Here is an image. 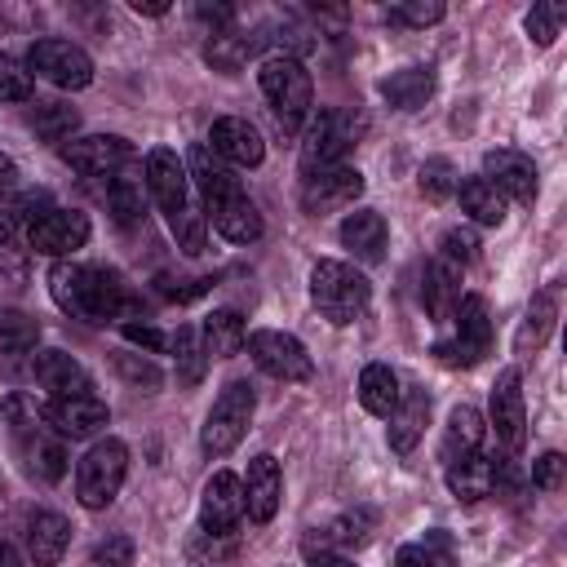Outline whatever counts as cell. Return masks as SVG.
Here are the masks:
<instances>
[{
  "instance_id": "f907efd6",
  "label": "cell",
  "mask_w": 567,
  "mask_h": 567,
  "mask_svg": "<svg viewBox=\"0 0 567 567\" xmlns=\"http://www.w3.org/2000/svg\"><path fill=\"white\" fill-rule=\"evenodd\" d=\"M27 279V257L13 244H0V284H22Z\"/></svg>"
},
{
  "instance_id": "83f0119b",
  "label": "cell",
  "mask_w": 567,
  "mask_h": 567,
  "mask_svg": "<svg viewBox=\"0 0 567 567\" xmlns=\"http://www.w3.org/2000/svg\"><path fill=\"white\" fill-rule=\"evenodd\" d=\"M478 443H483V416H478V408H470V403L452 408L447 412V425H443V443H439L443 465H456V461L474 456Z\"/></svg>"
},
{
  "instance_id": "603a6c76",
  "label": "cell",
  "mask_w": 567,
  "mask_h": 567,
  "mask_svg": "<svg viewBox=\"0 0 567 567\" xmlns=\"http://www.w3.org/2000/svg\"><path fill=\"white\" fill-rule=\"evenodd\" d=\"M66 545H71V527H66L62 514H53V509H35V514L27 518V554H31L35 567H53V563H62Z\"/></svg>"
},
{
  "instance_id": "277c9868",
  "label": "cell",
  "mask_w": 567,
  "mask_h": 567,
  "mask_svg": "<svg viewBox=\"0 0 567 567\" xmlns=\"http://www.w3.org/2000/svg\"><path fill=\"white\" fill-rule=\"evenodd\" d=\"M368 297H372V284L354 266H346V261H315V270H310V301L319 306L323 319L354 323L368 310Z\"/></svg>"
},
{
  "instance_id": "f35d334b",
  "label": "cell",
  "mask_w": 567,
  "mask_h": 567,
  "mask_svg": "<svg viewBox=\"0 0 567 567\" xmlns=\"http://www.w3.org/2000/svg\"><path fill=\"white\" fill-rule=\"evenodd\" d=\"M168 230H173L177 248H182V252H190V257H199V252H204V244H208V217H204L195 204H186L177 217H168Z\"/></svg>"
},
{
  "instance_id": "680465c9",
  "label": "cell",
  "mask_w": 567,
  "mask_h": 567,
  "mask_svg": "<svg viewBox=\"0 0 567 567\" xmlns=\"http://www.w3.org/2000/svg\"><path fill=\"white\" fill-rule=\"evenodd\" d=\"M133 9H137V13H151V18H159V13H168V4H164V0H151V4H142V0H133Z\"/></svg>"
},
{
  "instance_id": "4fadbf2b",
  "label": "cell",
  "mask_w": 567,
  "mask_h": 567,
  "mask_svg": "<svg viewBox=\"0 0 567 567\" xmlns=\"http://www.w3.org/2000/svg\"><path fill=\"white\" fill-rule=\"evenodd\" d=\"M363 195V173L350 168V164H332V168H319L301 182V208L306 213H332V208H346Z\"/></svg>"
},
{
  "instance_id": "d4e9b609",
  "label": "cell",
  "mask_w": 567,
  "mask_h": 567,
  "mask_svg": "<svg viewBox=\"0 0 567 567\" xmlns=\"http://www.w3.org/2000/svg\"><path fill=\"white\" fill-rule=\"evenodd\" d=\"M425 416H430V394H425L421 385H412V390L399 399V408L385 416V421H390V447H394L399 456H408V452L421 443Z\"/></svg>"
},
{
  "instance_id": "8d00e7d4",
  "label": "cell",
  "mask_w": 567,
  "mask_h": 567,
  "mask_svg": "<svg viewBox=\"0 0 567 567\" xmlns=\"http://www.w3.org/2000/svg\"><path fill=\"white\" fill-rule=\"evenodd\" d=\"M75 124H80V115H75V106H66V102H35V106H31V128H35L44 142H62V146H66V137L75 133Z\"/></svg>"
},
{
  "instance_id": "30bf717a",
  "label": "cell",
  "mask_w": 567,
  "mask_h": 567,
  "mask_svg": "<svg viewBox=\"0 0 567 567\" xmlns=\"http://www.w3.org/2000/svg\"><path fill=\"white\" fill-rule=\"evenodd\" d=\"M27 66H31L35 75H44L49 84H58V89H84V84L93 80V58H89L80 44L53 40V35L31 44Z\"/></svg>"
},
{
  "instance_id": "11a10c76",
  "label": "cell",
  "mask_w": 567,
  "mask_h": 567,
  "mask_svg": "<svg viewBox=\"0 0 567 567\" xmlns=\"http://www.w3.org/2000/svg\"><path fill=\"white\" fill-rule=\"evenodd\" d=\"M13 226H18V204L0 195V244H9V239H13Z\"/></svg>"
},
{
  "instance_id": "2e32d148",
  "label": "cell",
  "mask_w": 567,
  "mask_h": 567,
  "mask_svg": "<svg viewBox=\"0 0 567 567\" xmlns=\"http://www.w3.org/2000/svg\"><path fill=\"white\" fill-rule=\"evenodd\" d=\"M239 518H244V478H235L230 470H217V474L204 483L199 523H204L208 536H226Z\"/></svg>"
},
{
  "instance_id": "5b68a950",
  "label": "cell",
  "mask_w": 567,
  "mask_h": 567,
  "mask_svg": "<svg viewBox=\"0 0 567 567\" xmlns=\"http://www.w3.org/2000/svg\"><path fill=\"white\" fill-rule=\"evenodd\" d=\"M124 474H128V447L120 439H97L80 465H75V496L84 509H106L120 487H124Z\"/></svg>"
},
{
  "instance_id": "9a60e30c",
  "label": "cell",
  "mask_w": 567,
  "mask_h": 567,
  "mask_svg": "<svg viewBox=\"0 0 567 567\" xmlns=\"http://www.w3.org/2000/svg\"><path fill=\"white\" fill-rule=\"evenodd\" d=\"M146 190L151 199L164 208V217H177L186 204H190V177H186V164L168 151V146H155L146 155Z\"/></svg>"
},
{
  "instance_id": "c3c4849f",
  "label": "cell",
  "mask_w": 567,
  "mask_h": 567,
  "mask_svg": "<svg viewBox=\"0 0 567 567\" xmlns=\"http://www.w3.org/2000/svg\"><path fill=\"white\" fill-rule=\"evenodd\" d=\"M155 284H159V297H168V301H190V297L208 292L213 279H168V275H159Z\"/></svg>"
},
{
  "instance_id": "8992f818",
  "label": "cell",
  "mask_w": 567,
  "mask_h": 567,
  "mask_svg": "<svg viewBox=\"0 0 567 567\" xmlns=\"http://www.w3.org/2000/svg\"><path fill=\"white\" fill-rule=\"evenodd\" d=\"M252 408H257L252 385H248V381H230V385L213 399V412H208V421H204V430H199V447H204L208 456H226V452H235L239 439L248 434Z\"/></svg>"
},
{
  "instance_id": "f546056e",
  "label": "cell",
  "mask_w": 567,
  "mask_h": 567,
  "mask_svg": "<svg viewBox=\"0 0 567 567\" xmlns=\"http://www.w3.org/2000/svg\"><path fill=\"white\" fill-rule=\"evenodd\" d=\"M261 44H266L261 31H217V35L204 44V62H208L213 71H239Z\"/></svg>"
},
{
  "instance_id": "e0dca14e",
  "label": "cell",
  "mask_w": 567,
  "mask_h": 567,
  "mask_svg": "<svg viewBox=\"0 0 567 567\" xmlns=\"http://www.w3.org/2000/svg\"><path fill=\"white\" fill-rule=\"evenodd\" d=\"M204 146H208L217 159L239 164V168H257V164L266 159V142H261V133H257L248 120H239V115H221V120H213Z\"/></svg>"
},
{
  "instance_id": "db71d44e",
  "label": "cell",
  "mask_w": 567,
  "mask_h": 567,
  "mask_svg": "<svg viewBox=\"0 0 567 567\" xmlns=\"http://www.w3.org/2000/svg\"><path fill=\"white\" fill-rule=\"evenodd\" d=\"M394 567H443L425 545H403L399 549V558H394Z\"/></svg>"
},
{
  "instance_id": "d6986e66",
  "label": "cell",
  "mask_w": 567,
  "mask_h": 567,
  "mask_svg": "<svg viewBox=\"0 0 567 567\" xmlns=\"http://www.w3.org/2000/svg\"><path fill=\"white\" fill-rule=\"evenodd\" d=\"M279 496H284V474H279V461L270 452L252 456L248 461V474H244V509L252 523H270L275 509H279Z\"/></svg>"
},
{
  "instance_id": "681fc988",
  "label": "cell",
  "mask_w": 567,
  "mask_h": 567,
  "mask_svg": "<svg viewBox=\"0 0 567 567\" xmlns=\"http://www.w3.org/2000/svg\"><path fill=\"white\" fill-rule=\"evenodd\" d=\"M120 332H124L133 346H146V350H164V346L173 341V337H164L159 328H151V323H133V319H128V323H120Z\"/></svg>"
},
{
  "instance_id": "f5cc1de1",
  "label": "cell",
  "mask_w": 567,
  "mask_h": 567,
  "mask_svg": "<svg viewBox=\"0 0 567 567\" xmlns=\"http://www.w3.org/2000/svg\"><path fill=\"white\" fill-rule=\"evenodd\" d=\"M120 372H124L128 381H137V385H142V381H146V385H159V368H155V363H133L128 354H120Z\"/></svg>"
},
{
  "instance_id": "7a4b0ae2",
  "label": "cell",
  "mask_w": 567,
  "mask_h": 567,
  "mask_svg": "<svg viewBox=\"0 0 567 567\" xmlns=\"http://www.w3.org/2000/svg\"><path fill=\"white\" fill-rule=\"evenodd\" d=\"M4 421L18 439V452L27 461V470L40 478V483H58L66 474V443L62 434L49 425L44 408L31 399V394H9L4 399Z\"/></svg>"
},
{
  "instance_id": "ab89813d",
  "label": "cell",
  "mask_w": 567,
  "mask_h": 567,
  "mask_svg": "<svg viewBox=\"0 0 567 567\" xmlns=\"http://www.w3.org/2000/svg\"><path fill=\"white\" fill-rule=\"evenodd\" d=\"M563 18H567V4H558V0H540V4H532V13H527V35H532L536 44H554Z\"/></svg>"
},
{
  "instance_id": "bcb514c9",
  "label": "cell",
  "mask_w": 567,
  "mask_h": 567,
  "mask_svg": "<svg viewBox=\"0 0 567 567\" xmlns=\"http://www.w3.org/2000/svg\"><path fill=\"white\" fill-rule=\"evenodd\" d=\"M563 478H567V461H563L558 452H545V456L532 465V483H536L540 492H558Z\"/></svg>"
},
{
  "instance_id": "6f0895ef",
  "label": "cell",
  "mask_w": 567,
  "mask_h": 567,
  "mask_svg": "<svg viewBox=\"0 0 567 567\" xmlns=\"http://www.w3.org/2000/svg\"><path fill=\"white\" fill-rule=\"evenodd\" d=\"M0 567H22V558H18V549L9 540H0Z\"/></svg>"
},
{
  "instance_id": "ba28073f",
  "label": "cell",
  "mask_w": 567,
  "mask_h": 567,
  "mask_svg": "<svg viewBox=\"0 0 567 567\" xmlns=\"http://www.w3.org/2000/svg\"><path fill=\"white\" fill-rule=\"evenodd\" d=\"M452 319H456V337L452 341H439L434 354L443 363H452V368H470V363H478L492 350V315H487V301L478 292H470V297L456 301Z\"/></svg>"
},
{
  "instance_id": "7402d4cb",
  "label": "cell",
  "mask_w": 567,
  "mask_h": 567,
  "mask_svg": "<svg viewBox=\"0 0 567 567\" xmlns=\"http://www.w3.org/2000/svg\"><path fill=\"white\" fill-rule=\"evenodd\" d=\"M35 381L44 390H53L58 399H80V394H93V381L89 372L66 354V350H40L35 354Z\"/></svg>"
},
{
  "instance_id": "1f68e13d",
  "label": "cell",
  "mask_w": 567,
  "mask_h": 567,
  "mask_svg": "<svg viewBox=\"0 0 567 567\" xmlns=\"http://www.w3.org/2000/svg\"><path fill=\"white\" fill-rule=\"evenodd\" d=\"M425 310L443 323V319H452V310H456V301H461V270L452 266V261H434L430 270H425Z\"/></svg>"
},
{
  "instance_id": "cb8c5ba5",
  "label": "cell",
  "mask_w": 567,
  "mask_h": 567,
  "mask_svg": "<svg viewBox=\"0 0 567 567\" xmlns=\"http://www.w3.org/2000/svg\"><path fill=\"white\" fill-rule=\"evenodd\" d=\"M204 217H208L213 230L226 235L230 244H252V239L261 235V213H257V204H252L248 195H230V199H221V204H208Z\"/></svg>"
},
{
  "instance_id": "d590c367",
  "label": "cell",
  "mask_w": 567,
  "mask_h": 567,
  "mask_svg": "<svg viewBox=\"0 0 567 567\" xmlns=\"http://www.w3.org/2000/svg\"><path fill=\"white\" fill-rule=\"evenodd\" d=\"M359 403L372 412V416H390L399 408V377L385 368V363H368L359 372Z\"/></svg>"
},
{
  "instance_id": "9c48e42d",
  "label": "cell",
  "mask_w": 567,
  "mask_h": 567,
  "mask_svg": "<svg viewBox=\"0 0 567 567\" xmlns=\"http://www.w3.org/2000/svg\"><path fill=\"white\" fill-rule=\"evenodd\" d=\"M244 346H248L252 363H257L266 377H275V381H310V377H315V363H310L306 346H301L292 332L257 328V332H248Z\"/></svg>"
},
{
  "instance_id": "4dcf8cb0",
  "label": "cell",
  "mask_w": 567,
  "mask_h": 567,
  "mask_svg": "<svg viewBox=\"0 0 567 567\" xmlns=\"http://www.w3.org/2000/svg\"><path fill=\"white\" fill-rule=\"evenodd\" d=\"M456 195H461V208L478 221V226H501L505 221V195L478 173V177H461L456 182Z\"/></svg>"
},
{
  "instance_id": "4316f807",
  "label": "cell",
  "mask_w": 567,
  "mask_h": 567,
  "mask_svg": "<svg viewBox=\"0 0 567 567\" xmlns=\"http://www.w3.org/2000/svg\"><path fill=\"white\" fill-rule=\"evenodd\" d=\"M385 239H390V230H385V217L377 208H359V213H350L341 221V244L359 261H381L385 257Z\"/></svg>"
},
{
  "instance_id": "9f6ffc18",
  "label": "cell",
  "mask_w": 567,
  "mask_h": 567,
  "mask_svg": "<svg viewBox=\"0 0 567 567\" xmlns=\"http://www.w3.org/2000/svg\"><path fill=\"white\" fill-rule=\"evenodd\" d=\"M310 567H354V563H350L346 554H315Z\"/></svg>"
},
{
  "instance_id": "94428289",
  "label": "cell",
  "mask_w": 567,
  "mask_h": 567,
  "mask_svg": "<svg viewBox=\"0 0 567 567\" xmlns=\"http://www.w3.org/2000/svg\"><path fill=\"white\" fill-rule=\"evenodd\" d=\"M0 518H4V478H0Z\"/></svg>"
},
{
  "instance_id": "6da1fadb",
  "label": "cell",
  "mask_w": 567,
  "mask_h": 567,
  "mask_svg": "<svg viewBox=\"0 0 567 567\" xmlns=\"http://www.w3.org/2000/svg\"><path fill=\"white\" fill-rule=\"evenodd\" d=\"M49 292L53 301L75 315V319H89V323H128L137 315V297L133 288L124 284L120 270H106V266H75V261H58L49 270Z\"/></svg>"
},
{
  "instance_id": "836d02e7",
  "label": "cell",
  "mask_w": 567,
  "mask_h": 567,
  "mask_svg": "<svg viewBox=\"0 0 567 567\" xmlns=\"http://www.w3.org/2000/svg\"><path fill=\"white\" fill-rule=\"evenodd\" d=\"M244 341H248V328L235 310H213L204 319V354L208 359H230L244 350Z\"/></svg>"
},
{
  "instance_id": "7c38bea8",
  "label": "cell",
  "mask_w": 567,
  "mask_h": 567,
  "mask_svg": "<svg viewBox=\"0 0 567 567\" xmlns=\"http://www.w3.org/2000/svg\"><path fill=\"white\" fill-rule=\"evenodd\" d=\"M492 430L505 452H518L527 443V412H523V377L518 368H505L492 385Z\"/></svg>"
},
{
  "instance_id": "8fae6325",
  "label": "cell",
  "mask_w": 567,
  "mask_h": 567,
  "mask_svg": "<svg viewBox=\"0 0 567 567\" xmlns=\"http://www.w3.org/2000/svg\"><path fill=\"white\" fill-rule=\"evenodd\" d=\"M27 239L44 257H71L89 244V217L80 208H44L27 221Z\"/></svg>"
},
{
  "instance_id": "b9f144b4",
  "label": "cell",
  "mask_w": 567,
  "mask_h": 567,
  "mask_svg": "<svg viewBox=\"0 0 567 567\" xmlns=\"http://www.w3.org/2000/svg\"><path fill=\"white\" fill-rule=\"evenodd\" d=\"M173 346H177V368H182V381H190V385H195V381L204 377V363H208L204 341L195 337V328H177Z\"/></svg>"
},
{
  "instance_id": "ac0fdd59",
  "label": "cell",
  "mask_w": 567,
  "mask_h": 567,
  "mask_svg": "<svg viewBox=\"0 0 567 567\" xmlns=\"http://www.w3.org/2000/svg\"><path fill=\"white\" fill-rule=\"evenodd\" d=\"M483 177L505 195V199H518V204H532L536 199V164L523 155V151H487L483 155Z\"/></svg>"
},
{
  "instance_id": "5bb4252c",
  "label": "cell",
  "mask_w": 567,
  "mask_h": 567,
  "mask_svg": "<svg viewBox=\"0 0 567 567\" xmlns=\"http://www.w3.org/2000/svg\"><path fill=\"white\" fill-rule=\"evenodd\" d=\"M62 159L84 177H102V173L111 177L115 168L133 164V146L124 137H115V133H93V137H71L62 146Z\"/></svg>"
},
{
  "instance_id": "d6a6232c",
  "label": "cell",
  "mask_w": 567,
  "mask_h": 567,
  "mask_svg": "<svg viewBox=\"0 0 567 567\" xmlns=\"http://www.w3.org/2000/svg\"><path fill=\"white\" fill-rule=\"evenodd\" d=\"M447 492H452L456 501H465V505L492 496V461H487L483 452H474V456L447 465Z\"/></svg>"
},
{
  "instance_id": "f6af8a7d",
  "label": "cell",
  "mask_w": 567,
  "mask_h": 567,
  "mask_svg": "<svg viewBox=\"0 0 567 567\" xmlns=\"http://www.w3.org/2000/svg\"><path fill=\"white\" fill-rule=\"evenodd\" d=\"M443 18V4L439 0H416V4H394L390 9V22H408V27H430Z\"/></svg>"
},
{
  "instance_id": "f1b7e54d",
  "label": "cell",
  "mask_w": 567,
  "mask_h": 567,
  "mask_svg": "<svg viewBox=\"0 0 567 567\" xmlns=\"http://www.w3.org/2000/svg\"><path fill=\"white\" fill-rule=\"evenodd\" d=\"M434 93V71L430 66H403L394 75L381 80V97L394 106V111H421Z\"/></svg>"
},
{
  "instance_id": "ee69618b",
  "label": "cell",
  "mask_w": 567,
  "mask_h": 567,
  "mask_svg": "<svg viewBox=\"0 0 567 567\" xmlns=\"http://www.w3.org/2000/svg\"><path fill=\"white\" fill-rule=\"evenodd\" d=\"M474 257H478V235H474V230H461V226L443 230V261H452V266L461 270V266H470Z\"/></svg>"
},
{
  "instance_id": "484cf974",
  "label": "cell",
  "mask_w": 567,
  "mask_h": 567,
  "mask_svg": "<svg viewBox=\"0 0 567 567\" xmlns=\"http://www.w3.org/2000/svg\"><path fill=\"white\" fill-rule=\"evenodd\" d=\"M106 208L115 221H137L146 213V173L137 168V159L106 177Z\"/></svg>"
},
{
  "instance_id": "816d5d0a",
  "label": "cell",
  "mask_w": 567,
  "mask_h": 567,
  "mask_svg": "<svg viewBox=\"0 0 567 567\" xmlns=\"http://www.w3.org/2000/svg\"><path fill=\"white\" fill-rule=\"evenodd\" d=\"M195 18H199V22H208V27H213V35H217V31H230L235 9H230V4H195Z\"/></svg>"
},
{
  "instance_id": "91938a15",
  "label": "cell",
  "mask_w": 567,
  "mask_h": 567,
  "mask_svg": "<svg viewBox=\"0 0 567 567\" xmlns=\"http://www.w3.org/2000/svg\"><path fill=\"white\" fill-rule=\"evenodd\" d=\"M0 182H13V159L9 155H0Z\"/></svg>"
},
{
  "instance_id": "7bdbcfd3",
  "label": "cell",
  "mask_w": 567,
  "mask_h": 567,
  "mask_svg": "<svg viewBox=\"0 0 567 567\" xmlns=\"http://www.w3.org/2000/svg\"><path fill=\"white\" fill-rule=\"evenodd\" d=\"M27 97H31V71L18 58L0 53V102H27Z\"/></svg>"
},
{
  "instance_id": "44dd1931",
  "label": "cell",
  "mask_w": 567,
  "mask_h": 567,
  "mask_svg": "<svg viewBox=\"0 0 567 567\" xmlns=\"http://www.w3.org/2000/svg\"><path fill=\"white\" fill-rule=\"evenodd\" d=\"M186 177H195V186H199V195H204V208H208V204H221V199H230V195H244L235 168H230L226 159H217L204 142L190 146V155H186Z\"/></svg>"
},
{
  "instance_id": "3957f363",
  "label": "cell",
  "mask_w": 567,
  "mask_h": 567,
  "mask_svg": "<svg viewBox=\"0 0 567 567\" xmlns=\"http://www.w3.org/2000/svg\"><path fill=\"white\" fill-rule=\"evenodd\" d=\"M257 84H261V93H266V102H270V111H275L284 133H292L310 115L315 89H310V71L301 66V58H292V53L266 58L261 71H257Z\"/></svg>"
},
{
  "instance_id": "ffe728a7",
  "label": "cell",
  "mask_w": 567,
  "mask_h": 567,
  "mask_svg": "<svg viewBox=\"0 0 567 567\" xmlns=\"http://www.w3.org/2000/svg\"><path fill=\"white\" fill-rule=\"evenodd\" d=\"M44 416H49V425H53L62 439H89V434H97V430L111 421V412H106V403H102L97 394L53 399V403L44 408Z\"/></svg>"
},
{
  "instance_id": "52a82bcc",
  "label": "cell",
  "mask_w": 567,
  "mask_h": 567,
  "mask_svg": "<svg viewBox=\"0 0 567 567\" xmlns=\"http://www.w3.org/2000/svg\"><path fill=\"white\" fill-rule=\"evenodd\" d=\"M363 133V120L354 111H319L301 137V173H319L341 164V155L354 146V137Z\"/></svg>"
},
{
  "instance_id": "e575fe53",
  "label": "cell",
  "mask_w": 567,
  "mask_h": 567,
  "mask_svg": "<svg viewBox=\"0 0 567 567\" xmlns=\"http://www.w3.org/2000/svg\"><path fill=\"white\" fill-rule=\"evenodd\" d=\"M554 319H558V301H554V288H540L536 297H532V306H527V319H523V328H518V354H536L540 346H545V337L554 332Z\"/></svg>"
},
{
  "instance_id": "7dc6e473",
  "label": "cell",
  "mask_w": 567,
  "mask_h": 567,
  "mask_svg": "<svg viewBox=\"0 0 567 567\" xmlns=\"http://www.w3.org/2000/svg\"><path fill=\"white\" fill-rule=\"evenodd\" d=\"M93 567H133V540L128 536H111L93 549Z\"/></svg>"
},
{
  "instance_id": "60d3db41",
  "label": "cell",
  "mask_w": 567,
  "mask_h": 567,
  "mask_svg": "<svg viewBox=\"0 0 567 567\" xmlns=\"http://www.w3.org/2000/svg\"><path fill=\"white\" fill-rule=\"evenodd\" d=\"M456 168L447 164V159H425L421 164V195L425 199H434V204H443L447 195H456Z\"/></svg>"
},
{
  "instance_id": "74e56055",
  "label": "cell",
  "mask_w": 567,
  "mask_h": 567,
  "mask_svg": "<svg viewBox=\"0 0 567 567\" xmlns=\"http://www.w3.org/2000/svg\"><path fill=\"white\" fill-rule=\"evenodd\" d=\"M40 341V323L22 310H0V354H27Z\"/></svg>"
}]
</instances>
